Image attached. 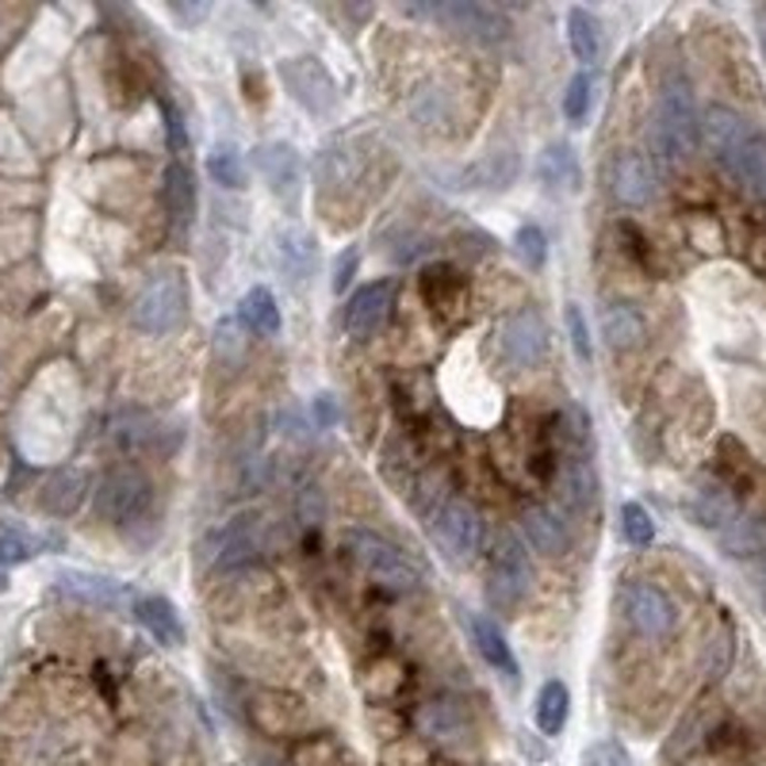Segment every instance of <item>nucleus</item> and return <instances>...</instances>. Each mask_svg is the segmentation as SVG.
Returning <instances> with one entry per match:
<instances>
[{
    "label": "nucleus",
    "instance_id": "f257e3e1",
    "mask_svg": "<svg viewBox=\"0 0 766 766\" xmlns=\"http://www.w3.org/2000/svg\"><path fill=\"white\" fill-rule=\"evenodd\" d=\"M342 544H345V552L353 555V563H357L368 579L387 586V591L410 594L422 586V571L414 568V560H410L399 544H391L387 537L373 533V529H345Z\"/></svg>",
    "mask_w": 766,
    "mask_h": 766
},
{
    "label": "nucleus",
    "instance_id": "f03ea898",
    "mask_svg": "<svg viewBox=\"0 0 766 766\" xmlns=\"http://www.w3.org/2000/svg\"><path fill=\"white\" fill-rule=\"evenodd\" d=\"M701 139V119L693 111V93L687 80H667L656 104V123H651V142L667 161L690 158Z\"/></svg>",
    "mask_w": 766,
    "mask_h": 766
},
{
    "label": "nucleus",
    "instance_id": "7ed1b4c3",
    "mask_svg": "<svg viewBox=\"0 0 766 766\" xmlns=\"http://www.w3.org/2000/svg\"><path fill=\"white\" fill-rule=\"evenodd\" d=\"M188 306H192L188 280L181 272H161V277H153L139 292V300L131 306V322L142 334L165 337L176 334L188 322Z\"/></svg>",
    "mask_w": 766,
    "mask_h": 766
},
{
    "label": "nucleus",
    "instance_id": "20e7f679",
    "mask_svg": "<svg viewBox=\"0 0 766 766\" xmlns=\"http://www.w3.org/2000/svg\"><path fill=\"white\" fill-rule=\"evenodd\" d=\"M150 479L142 472H134V467H116L96 487V514L104 521H111V526H134V521L150 514Z\"/></svg>",
    "mask_w": 766,
    "mask_h": 766
},
{
    "label": "nucleus",
    "instance_id": "39448f33",
    "mask_svg": "<svg viewBox=\"0 0 766 766\" xmlns=\"http://www.w3.org/2000/svg\"><path fill=\"white\" fill-rule=\"evenodd\" d=\"M280 80H284L288 96L300 104L311 116H334L337 111V80L330 77V69L319 58H288L280 62Z\"/></svg>",
    "mask_w": 766,
    "mask_h": 766
},
{
    "label": "nucleus",
    "instance_id": "423d86ee",
    "mask_svg": "<svg viewBox=\"0 0 766 766\" xmlns=\"http://www.w3.org/2000/svg\"><path fill=\"white\" fill-rule=\"evenodd\" d=\"M425 15L445 23L456 35L475 39V43H503L510 35V20L498 8L479 4V0H445V4L425 8Z\"/></svg>",
    "mask_w": 766,
    "mask_h": 766
},
{
    "label": "nucleus",
    "instance_id": "0eeeda50",
    "mask_svg": "<svg viewBox=\"0 0 766 766\" xmlns=\"http://www.w3.org/2000/svg\"><path fill=\"white\" fill-rule=\"evenodd\" d=\"M533 591V563H529V548L514 533H503L490 555V594L503 606H518L526 594Z\"/></svg>",
    "mask_w": 766,
    "mask_h": 766
},
{
    "label": "nucleus",
    "instance_id": "6e6552de",
    "mask_svg": "<svg viewBox=\"0 0 766 766\" xmlns=\"http://www.w3.org/2000/svg\"><path fill=\"white\" fill-rule=\"evenodd\" d=\"M498 349L503 360L514 368H537L548 357V322L537 311H514L498 326Z\"/></svg>",
    "mask_w": 766,
    "mask_h": 766
},
{
    "label": "nucleus",
    "instance_id": "1a4fd4ad",
    "mask_svg": "<svg viewBox=\"0 0 766 766\" xmlns=\"http://www.w3.org/2000/svg\"><path fill=\"white\" fill-rule=\"evenodd\" d=\"M257 555V518H234L223 529H212L196 548L199 568H234Z\"/></svg>",
    "mask_w": 766,
    "mask_h": 766
},
{
    "label": "nucleus",
    "instance_id": "9d476101",
    "mask_svg": "<svg viewBox=\"0 0 766 766\" xmlns=\"http://www.w3.org/2000/svg\"><path fill=\"white\" fill-rule=\"evenodd\" d=\"M58 591L69 594L74 602H80V606H93V609H108V613H123L131 606H139V598H134L131 591H127L119 579L111 575H96V571H62L58 575Z\"/></svg>",
    "mask_w": 766,
    "mask_h": 766
},
{
    "label": "nucleus",
    "instance_id": "9b49d317",
    "mask_svg": "<svg viewBox=\"0 0 766 766\" xmlns=\"http://www.w3.org/2000/svg\"><path fill=\"white\" fill-rule=\"evenodd\" d=\"M433 533H438V544L445 548V555L453 563H467L483 544V521L479 510L472 503H449L445 510L433 521Z\"/></svg>",
    "mask_w": 766,
    "mask_h": 766
},
{
    "label": "nucleus",
    "instance_id": "f8f14e48",
    "mask_svg": "<svg viewBox=\"0 0 766 766\" xmlns=\"http://www.w3.org/2000/svg\"><path fill=\"white\" fill-rule=\"evenodd\" d=\"M625 617L644 640H663L667 633L675 628V602L667 598L659 586L651 583H633L625 591Z\"/></svg>",
    "mask_w": 766,
    "mask_h": 766
},
{
    "label": "nucleus",
    "instance_id": "ddd939ff",
    "mask_svg": "<svg viewBox=\"0 0 766 766\" xmlns=\"http://www.w3.org/2000/svg\"><path fill=\"white\" fill-rule=\"evenodd\" d=\"M253 165L261 173V181L269 184L272 196L295 199V192L303 184V158L292 142H261L253 150Z\"/></svg>",
    "mask_w": 766,
    "mask_h": 766
},
{
    "label": "nucleus",
    "instance_id": "4468645a",
    "mask_svg": "<svg viewBox=\"0 0 766 766\" xmlns=\"http://www.w3.org/2000/svg\"><path fill=\"white\" fill-rule=\"evenodd\" d=\"M609 188L617 196V204L625 207H644L656 199V169L644 153L621 150L609 165Z\"/></svg>",
    "mask_w": 766,
    "mask_h": 766
},
{
    "label": "nucleus",
    "instance_id": "2eb2a0df",
    "mask_svg": "<svg viewBox=\"0 0 766 766\" xmlns=\"http://www.w3.org/2000/svg\"><path fill=\"white\" fill-rule=\"evenodd\" d=\"M391 303H395L391 280L365 284L349 303H345V330H349L353 337H373L376 330H384L387 314H391Z\"/></svg>",
    "mask_w": 766,
    "mask_h": 766
},
{
    "label": "nucleus",
    "instance_id": "dca6fc26",
    "mask_svg": "<svg viewBox=\"0 0 766 766\" xmlns=\"http://www.w3.org/2000/svg\"><path fill=\"white\" fill-rule=\"evenodd\" d=\"M747 134H752L747 119L740 116V111L724 108V104H709L705 116H701V142H705L709 153H713L721 165H729V158L744 147Z\"/></svg>",
    "mask_w": 766,
    "mask_h": 766
},
{
    "label": "nucleus",
    "instance_id": "f3484780",
    "mask_svg": "<svg viewBox=\"0 0 766 766\" xmlns=\"http://www.w3.org/2000/svg\"><path fill=\"white\" fill-rule=\"evenodd\" d=\"M521 176V158L514 150H490L479 161H472L467 169L456 173V188L472 192H506Z\"/></svg>",
    "mask_w": 766,
    "mask_h": 766
},
{
    "label": "nucleus",
    "instance_id": "a211bd4d",
    "mask_svg": "<svg viewBox=\"0 0 766 766\" xmlns=\"http://www.w3.org/2000/svg\"><path fill=\"white\" fill-rule=\"evenodd\" d=\"M314 261H319V246H314V238L306 230L288 227L277 234V265L292 288H303L311 280Z\"/></svg>",
    "mask_w": 766,
    "mask_h": 766
},
{
    "label": "nucleus",
    "instance_id": "6ab92c4d",
    "mask_svg": "<svg viewBox=\"0 0 766 766\" xmlns=\"http://www.w3.org/2000/svg\"><path fill=\"white\" fill-rule=\"evenodd\" d=\"M598 330L606 337L609 349L617 353H628V349H640L644 337H648V326H644L640 311L633 303H606L598 311Z\"/></svg>",
    "mask_w": 766,
    "mask_h": 766
},
{
    "label": "nucleus",
    "instance_id": "aec40b11",
    "mask_svg": "<svg viewBox=\"0 0 766 766\" xmlns=\"http://www.w3.org/2000/svg\"><path fill=\"white\" fill-rule=\"evenodd\" d=\"M521 529H526L529 544L537 548L540 555H563L571 548V533L563 526V518L548 506H526L521 514Z\"/></svg>",
    "mask_w": 766,
    "mask_h": 766
},
{
    "label": "nucleus",
    "instance_id": "412c9836",
    "mask_svg": "<svg viewBox=\"0 0 766 766\" xmlns=\"http://www.w3.org/2000/svg\"><path fill=\"white\" fill-rule=\"evenodd\" d=\"M134 617H139L142 628H147L158 644H165V648H181V644H184L181 613H176V606L169 598H161V594H147V598H139Z\"/></svg>",
    "mask_w": 766,
    "mask_h": 766
},
{
    "label": "nucleus",
    "instance_id": "4be33fe9",
    "mask_svg": "<svg viewBox=\"0 0 766 766\" xmlns=\"http://www.w3.org/2000/svg\"><path fill=\"white\" fill-rule=\"evenodd\" d=\"M560 498L568 503V510L586 514L598 498V472H594L591 460L568 456L560 467Z\"/></svg>",
    "mask_w": 766,
    "mask_h": 766
},
{
    "label": "nucleus",
    "instance_id": "5701e85b",
    "mask_svg": "<svg viewBox=\"0 0 766 766\" xmlns=\"http://www.w3.org/2000/svg\"><path fill=\"white\" fill-rule=\"evenodd\" d=\"M85 490H88L85 475L74 472V467H62V472H54L51 479L43 483L39 503H43V510L51 514V518H69V514H77L80 503H85Z\"/></svg>",
    "mask_w": 766,
    "mask_h": 766
},
{
    "label": "nucleus",
    "instance_id": "b1692460",
    "mask_svg": "<svg viewBox=\"0 0 766 766\" xmlns=\"http://www.w3.org/2000/svg\"><path fill=\"white\" fill-rule=\"evenodd\" d=\"M537 176H540V184H544L548 192H575L579 188V158H575V150L568 147V142H548L544 150H540V158H537Z\"/></svg>",
    "mask_w": 766,
    "mask_h": 766
},
{
    "label": "nucleus",
    "instance_id": "393cba45",
    "mask_svg": "<svg viewBox=\"0 0 766 766\" xmlns=\"http://www.w3.org/2000/svg\"><path fill=\"white\" fill-rule=\"evenodd\" d=\"M467 628H472V640H475V648H479V656L487 659L498 675L518 679V659H514L510 644H506V636L498 633L495 621L483 617V613H472V617H467Z\"/></svg>",
    "mask_w": 766,
    "mask_h": 766
},
{
    "label": "nucleus",
    "instance_id": "a878e982",
    "mask_svg": "<svg viewBox=\"0 0 766 766\" xmlns=\"http://www.w3.org/2000/svg\"><path fill=\"white\" fill-rule=\"evenodd\" d=\"M418 729H422V736H430L433 744H445L453 747L460 744V740L467 736V716L460 713V705H453V701H430V705L418 713Z\"/></svg>",
    "mask_w": 766,
    "mask_h": 766
},
{
    "label": "nucleus",
    "instance_id": "bb28decb",
    "mask_svg": "<svg viewBox=\"0 0 766 766\" xmlns=\"http://www.w3.org/2000/svg\"><path fill=\"white\" fill-rule=\"evenodd\" d=\"M238 319L246 322V330H253V334H261V337H277L280 326H284V319H280V306H277V295H272L265 284H253L246 295H241Z\"/></svg>",
    "mask_w": 766,
    "mask_h": 766
},
{
    "label": "nucleus",
    "instance_id": "cd10ccee",
    "mask_svg": "<svg viewBox=\"0 0 766 766\" xmlns=\"http://www.w3.org/2000/svg\"><path fill=\"white\" fill-rule=\"evenodd\" d=\"M724 169H729V173L736 176L740 184H747L755 196L766 199V139H763L759 131L747 134V142L736 153H732L729 165H724Z\"/></svg>",
    "mask_w": 766,
    "mask_h": 766
},
{
    "label": "nucleus",
    "instance_id": "c85d7f7f",
    "mask_svg": "<svg viewBox=\"0 0 766 766\" xmlns=\"http://www.w3.org/2000/svg\"><path fill=\"white\" fill-rule=\"evenodd\" d=\"M568 43L583 66H594L602 58V23L591 8H571L568 12Z\"/></svg>",
    "mask_w": 766,
    "mask_h": 766
},
{
    "label": "nucleus",
    "instance_id": "c756f323",
    "mask_svg": "<svg viewBox=\"0 0 766 766\" xmlns=\"http://www.w3.org/2000/svg\"><path fill=\"white\" fill-rule=\"evenodd\" d=\"M568 716H571L568 682L548 679L537 693V729L544 732V736H560V732L568 729Z\"/></svg>",
    "mask_w": 766,
    "mask_h": 766
},
{
    "label": "nucleus",
    "instance_id": "7c9ffc66",
    "mask_svg": "<svg viewBox=\"0 0 766 766\" xmlns=\"http://www.w3.org/2000/svg\"><path fill=\"white\" fill-rule=\"evenodd\" d=\"M161 196H165V207L176 223H188L192 212H196V176H192V169L173 161V165L165 169V188H161Z\"/></svg>",
    "mask_w": 766,
    "mask_h": 766
},
{
    "label": "nucleus",
    "instance_id": "2f4dec72",
    "mask_svg": "<svg viewBox=\"0 0 766 766\" xmlns=\"http://www.w3.org/2000/svg\"><path fill=\"white\" fill-rule=\"evenodd\" d=\"M422 295H425V303L433 306V311H445V314H453L460 303H464V295H467V284H464V277H460L456 269H430L425 272V280H422Z\"/></svg>",
    "mask_w": 766,
    "mask_h": 766
},
{
    "label": "nucleus",
    "instance_id": "473e14b6",
    "mask_svg": "<svg viewBox=\"0 0 766 766\" xmlns=\"http://www.w3.org/2000/svg\"><path fill=\"white\" fill-rule=\"evenodd\" d=\"M693 514H698L701 526L721 529V533L740 518L732 495H729V490H721V487H701L698 495H693Z\"/></svg>",
    "mask_w": 766,
    "mask_h": 766
},
{
    "label": "nucleus",
    "instance_id": "72a5a7b5",
    "mask_svg": "<svg viewBox=\"0 0 766 766\" xmlns=\"http://www.w3.org/2000/svg\"><path fill=\"white\" fill-rule=\"evenodd\" d=\"M207 176H212L215 184H223V188H230V192L246 188V181H249L246 161H241V153L234 147H219L212 158H207Z\"/></svg>",
    "mask_w": 766,
    "mask_h": 766
},
{
    "label": "nucleus",
    "instance_id": "f704fd0d",
    "mask_svg": "<svg viewBox=\"0 0 766 766\" xmlns=\"http://www.w3.org/2000/svg\"><path fill=\"white\" fill-rule=\"evenodd\" d=\"M514 253L521 257V265L526 269H544L548 261V238L544 230L537 227V223H526V227H518V234H514Z\"/></svg>",
    "mask_w": 766,
    "mask_h": 766
},
{
    "label": "nucleus",
    "instance_id": "c9c22d12",
    "mask_svg": "<svg viewBox=\"0 0 766 766\" xmlns=\"http://www.w3.org/2000/svg\"><path fill=\"white\" fill-rule=\"evenodd\" d=\"M621 533H625L628 544L648 548L656 540V521H651V514L640 503H625L621 506Z\"/></svg>",
    "mask_w": 766,
    "mask_h": 766
},
{
    "label": "nucleus",
    "instance_id": "e433bc0d",
    "mask_svg": "<svg viewBox=\"0 0 766 766\" xmlns=\"http://www.w3.org/2000/svg\"><path fill=\"white\" fill-rule=\"evenodd\" d=\"M586 111H591V74H575L568 80V93H563V116L568 123H583Z\"/></svg>",
    "mask_w": 766,
    "mask_h": 766
},
{
    "label": "nucleus",
    "instance_id": "4c0bfd02",
    "mask_svg": "<svg viewBox=\"0 0 766 766\" xmlns=\"http://www.w3.org/2000/svg\"><path fill=\"white\" fill-rule=\"evenodd\" d=\"M35 555V540L23 529L4 526L0 529V568H15V563H28Z\"/></svg>",
    "mask_w": 766,
    "mask_h": 766
},
{
    "label": "nucleus",
    "instance_id": "58836bf2",
    "mask_svg": "<svg viewBox=\"0 0 766 766\" xmlns=\"http://www.w3.org/2000/svg\"><path fill=\"white\" fill-rule=\"evenodd\" d=\"M579 766H633V755H628L625 744H617V740H598L594 747H586Z\"/></svg>",
    "mask_w": 766,
    "mask_h": 766
},
{
    "label": "nucleus",
    "instance_id": "ea45409f",
    "mask_svg": "<svg viewBox=\"0 0 766 766\" xmlns=\"http://www.w3.org/2000/svg\"><path fill=\"white\" fill-rule=\"evenodd\" d=\"M568 330H571V349L583 365H591L594 349H591V330H586V319L579 311V303H568Z\"/></svg>",
    "mask_w": 766,
    "mask_h": 766
},
{
    "label": "nucleus",
    "instance_id": "a19ab883",
    "mask_svg": "<svg viewBox=\"0 0 766 766\" xmlns=\"http://www.w3.org/2000/svg\"><path fill=\"white\" fill-rule=\"evenodd\" d=\"M300 518L306 521V526H319V521L326 518V495H322L314 483H306L303 495H300Z\"/></svg>",
    "mask_w": 766,
    "mask_h": 766
},
{
    "label": "nucleus",
    "instance_id": "79ce46f5",
    "mask_svg": "<svg viewBox=\"0 0 766 766\" xmlns=\"http://www.w3.org/2000/svg\"><path fill=\"white\" fill-rule=\"evenodd\" d=\"M311 418H314V430H334V425H337V402H334V395H330V391L314 395Z\"/></svg>",
    "mask_w": 766,
    "mask_h": 766
},
{
    "label": "nucleus",
    "instance_id": "37998d69",
    "mask_svg": "<svg viewBox=\"0 0 766 766\" xmlns=\"http://www.w3.org/2000/svg\"><path fill=\"white\" fill-rule=\"evenodd\" d=\"M357 261H360L357 249H349V253H342V257L334 261V295L345 292V284H349L353 272H357Z\"/></svg>",
    "mask_w": 766,
    "mask_h": 766
},
{
    "label": "nucleus",
    "instance_id": "c03bdc74",
    "mask_svg": "<svg viewBox=\"0 0 766 766\" xmlns=\"http://www.w3.org/2000/svg\"><path fill=\"white\" fill-rule=\"evenodd\" d=\"M165 127H169V147L181 153L184 147H188V139H184V123H181V116H176L173 108H165Z\"/></svg>",
    "mask_w": 766,
    "mask_h": 766
},
{
    "label": "nucleus",
    "instance_id": "a18cd8bd",
    "mask_svg": "<svg viewBox=\"0 0 766 766\" xmlns=\"http://www.w3.org/2000/svg\"><path fill=\"white\" fill-rule=\"evenodd\" d=\"M173 12L181 15L184 23H196V20H204V15L212 12V4H196V8H181V4H173Z\"/></svg>",
    "mask_w": 766,
    "mask_h": 766
},
{
    "label": "nucleus",
    "instance_id": "49530a36",
    "mask_svg": "<svg viewBox=\"0 0 766 766\" xmlns=\"http://www.w3.org/2000/svg\"><path fill=\"white\" fill-rule=\"evenodd\" d=\"M306 422L300 414H295V410H288V438H295V441H306Z\"/></svg>",
    "mask_w": 766,
    "mask_h": 766
},
{
    "label": "nucleus",
    "instance_id": "de8ad7c7",
    "mask_svg": "<svg viewBox=\"0 0 766 766\" xmlns=\"http://www.w3.org/2000/svg\"><path fill=\"white\" fill-rule=\"evenodd\" d=\"M257 766H284V763H277V759H261Z\"/></svg>",
    "mask_w": 766,
    "mask_h": 766
}]
</instances>
